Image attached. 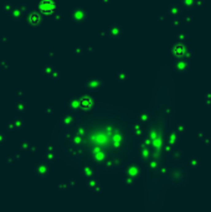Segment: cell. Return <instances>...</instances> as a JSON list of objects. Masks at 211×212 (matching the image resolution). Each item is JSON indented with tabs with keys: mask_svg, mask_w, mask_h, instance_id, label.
I'll return each mask as SVG.
<instances>
[{
	"mask_svg": "<svg viewBox=\"0 0 211 212\" xmlns=\"http://www.w3.org/2000/svg\"><path fill=\"white\" fill-rule=\"evenodd\" d=\"M103 87H104V81L100 77L88 78L83 83V88L89 93H96V92H98V91H101Z\"/></svg>",
	"mask_w": 211,
	"mask_h": 212,
	"instance_id": "1",
	"label": "cell"
},
{
	"mask_svg": "<svg viewBox=\"0 0 211 212\" xmlns=\"http://www.w3.org/2000/svg\"><path fill=\"white\" fill-rule=\"evenodd\" d=\"M71 16H72V20H73L77 25H86L88 14H87V10H86L83 6L76 5V6L72 9V11H71Z\"/></svg>",
	"mask_w": 211,
	"mask_h": 212,
	"instance_id": "2",
	"label": "cell"
},
{
	"mask_svg": "<svg viewBox=\"0 0 211 212\" xmlns=\"http://www.w3.org/2000/svg\"><path fill=\"white\" fill-rule=\"evenodd\" d=\"M185 51H186V46H185L184 42H182V41L175 42V44L169 48V53H170L171 57H174L175 60H176V58H180V57H184Z\"/></svg>",
	"mask_w": 211,
	"mask_h": 212,
	"instance_id": "3",
	"label": "cell"
},
{
	"mask_svg": "<svg viewBox=\"0 0 211 212\" xmlns=\"http://www.w3.org/2000/svg\"><path fill=\"white\" fill-rule=\"evenodd\" d=\"M190 68V61L184 57H180V58H176L175 62H174V70L178 72V73H185Z\"/></svg>",
	"mask_w": 211,
	"mask_h": 212,
	"instance_id": "4",
	"label": "cell"
},
{
	"mask_svg": "<svg viewBox=\"0 0 211 212\" xmlns=\"http://www.w3.org/2000/svg\"><path fill=\"white\" fill-rule=\"evenodd\" d=\"M80 103H81V109H83L84 112H88L95 107L96 101L91 96H82L80 98Z\"/></svg>",
	"mask_w": 211,
	"mask_h": 212,
	"instance_id": "5",
	"label": "cell"
},
{
	"mask_svg": "<svg viewBox=\"0 0 211 212\" xmlns=\"http://www.w3.org/2000/svg\"><path fill=\"white\" fill-rule=\"evenodd\" d=\"M123 35V27L119 24H113L108 27V36L112 39H119Z\"/></svg>",
	"mask_w": 211,
	"mask_h": 212,
	"instance_id": "6",
	"label": "cell"
},
{
	"mask_svg": "<svg viewBox=\"0 0 211 212\" xmlns=\"http://www.w3.org/2000/svg\"><path fill=\"white\" fill-rule=\"evenodd\" d=\"M55 9H56V3L53 0H42L41 4H40V10L42 13H45L46 15L52 14Z\"/></svg>",
	"mask_w": 211,
	"mask_h": 212,
	"instance_id": "7",
	"label": "cell"
},
{
	"mask_svg": "<svg viewBox=\"0 0 211 212\" xmlns=\"http://www.w3.org/2000/svg\"><path fill=\"white\" fill-rule=\"evenodd\" d=\"M124 172L128 177H137L139 175V168L135 164H127L124 168Z\"/></svg>",
	"mask_w": 211,
	"mask_h": 212,
	"instance_id": "8",
	"label": "cell"
},
{
	"mask_svg": "<svg viewBox=\"0 0 211 212\" xmlns=\"http://www.w3.org/2000/svg\"><path fill=\"white\" fill-rule=\"evenodd\" d=\"M82 175L88 180V179H92V177H95L96 175H97V170L93 168V166H91V165H87V166H84L83 169H82Z\"/></svg>",
	"mask_w": 211,
	"mask_h": 212,
	"instance_id": "9",
	"label": "cell"
},
{
	"mask_svg": "<svg viewBox=\"0 0 211 212\" xmlns=\"http://www.w3.org/2000/svg\"><path fill=\"white\" fill-rule=\"evenodd\" d=\"M50 172V166L45 163H40L37 166H36V174L40 175V176H47Z\"/></svg>",
	"mask_w": 211,
	"mask_h": 212,
	"instance_id": "10",
	"label": "cell"
},
{
	"mask_svg": "<svg viewBox=\"0 0 211 212\" xmlns=\"http://www.w3.org/2000/svg\"><path fill=\"white\" fill-rule=\"evenodd\" d=\"M168 14L170 16H174V17L180 16V15H182V8H180L179 4H173V5H170L168 8Z\"/></svg>",
	"mask_w": 211,
	"mask_h": 212,
	"instance_id": "11",
	"label": "cell"
},
{
	"mask_svg": "<svg viewBox=\"0 0 211 212\" xmlns=\"http://www.w3.org/2000/svg\"><path fill=\"white\" fill-rule=\"evenodd\" d=\"M76 123V118L75 115H71V114H65L64 118H62V124L65 127H71Z\"/></svg>",
	"mask_w": 211,
	"mask_h": 212,
	"instance_id": "12",
	"label": "cell"
},
{
	"mask_svg": "<svg viewBox=\"0 0 211 212\" xmlns=\"http://www.w3.org/2000/svg\"><path fill=\"white\" fill-rule=\"evenodd\" d=\"M128 78H129V76H128V72H127V71H119V72L117 73V81L120 82V83L127 82Z\"/></svg>",
	"mask_w": 211,
	"mask_h": 212,
	"instance_id": "13",
	"label": "cell"
},
{
	"mask_svg": "<svg viewBox=\"0 0 211 212\" xmlns=\"http://www.w3.org/2000/svg\"><path fill=\"white\" fill-rule=\"evenodd\" d=\"M29 22H30V25L37 26V25H40V24H41V17H40L37 14L33 13V14H31V16H30V19H29Z\"/></svg>",
	"mask_w": 211,
	"mask_h": 212,
	"instance_id": "14",
	"label": "cell"
},
{
	"mask_svg": "<svg viewBox=\"0 0 211 212\" xmlns=\"http://www.w3.org/2000/svg\"><path fill=\"white\" fill-rule=\"evenodd\" d=\"M70 107L73 109V110H78L81 108V103H80V99L77 98H72L70 101Z\"/></svg>",
	"mask_w": 211,
	"mask_h": 212,
	"instance_id": "15",
	"label": "cell"
},
{
	"mask_svg": "<svg viewBox=\"0 0 211 212\" xmlns=\"http://www.w3.org/2000/svg\"><path fill=\"white\" fill-rule=\"evenodd\" d=\"M189 165H190V168L196 169V168L200 165V159H199V158H196V156L190 158V160H189Z\"/></svg>",
	"mask_w": 211,
	"mask_h": 212,
	"instance_id": "16",
	"label": "cell"
},
{
	"mask_svg": "<svg viewBox=\"0 0 211 212\" xmlns=\"http://www.w3.org/2000/svg\"><path fill=\"white\" fill-rule=\"evenodd\" d=\"M97 185H98V184H97V181H96V180H95L93 177H92V179H88V180H87V187H88V189L93 190V189H95V187H96Z\"/></svg>",
	"mask_w": 211,
	"mask_h": 212,
	"instance_id": "17",
	"label": "cell"
},
{
	"mask_svg": "<svg viewBox=\"0 0 211 212\" xmlns=\"http://www.w3.org/2000/svg\"><path fill=\"white\" fill-rule=\"evenodd\" d=\"M176 141H178V133H176V132H173V133L169 135V143H170L171 145H175Z\"/></svg>",
	"mask_w": 211,
	"mask_h": 212,
	"instance_id": "18",
	"label": "cell"
},
{
	"mask_svg": "<svg viewBox=\"0 0 211 212\" xmlns=\"http://www.w3.org/2000/svg\"><path fill=\"white\" fill-rule=\"evenodd\" d=\"M180 3H182V5L185 8H190L195 4V0H180Z\"/></svg>",
	"mask_w": 211,
	"mask_h": 212,
	"instance_id": "19",
	"label": "cell"
},
{
	"mask_svg": "<svg viewBox=\"0 0 211 212\" xmlns=\"http://www.w3.org/2000/svg\"><path fill=\"white\" fill-rule=\"evenodd\" d=\"M176 128H178V133L179 134H185L186 133V127L184 125V123H178Z\"/></svg>",
	"mask_w": 211,
	"mask_h": 212,
	"instance_id": "20",
	"label": "cell"
},
{
	"mask_svg": "<svg viewBox=\"0 0 211 212\" xmlns=\"http://www.w3.org/2000/svg\"><path fill=\"white\" fill-rule=\"evenodd\" d=\"M204 102H205V104H206L207 107H210V106H211V92H207V93L205 94Z\"/></svg>",
	"mask_w": 211,
	"mask_h": 212,
	"instance_id": "21",
	"label": "cell"
},
{
	"mask_svg": "<svg viewBox=\"0 0 211 212\" xmlns=\"http://www.w3.org/2000/svg\"><path fill=\"white\" fill-rule=\"evenodd\" d=\"M193 51L191 50H189V48H186V51H185V55H184V58H186V60H189V61H190V60L193 58Z\"/></svg>",
	"mask_w": 211,
	"mask_h": 212,
	"instance_id": "22",
	"label": "cell"
},
{
	"mask_svg": "<svg viewBox=\"0 0 211 212\" xmlns=\"http://www.w3.org/2000/svg\"><path fill=\"white\" fill-rule=\"evenodd\" d=\"M186 39H188V36H186L185 33H179V34H178V40H180L182 42L186 41Z\"/></svg>",
	"mask_w": 211,
	"mask_h": 212,
	"instance_id": "23",
	"label": "cell"
},
{
	"mask_svg": "<svg viewBox=\"0 0 211 212\" xmlns=\"http://www.w3.org/2000/svg\"><path fill=\"white\" fill-rule=\"evenodd\" d=\"M92 191H93V194H96V195H97V194H102V186L97 185V186H96V189H93Z\"/></svg>",
	"mask_w": 211,
	"mask_h": 212,
	"instance_id": "24",
	"label": "cell"
},
{
	"mask_svg": "<svg viewBox=\"0 0 211 212\" xmlns=\"http://www.w3.org/2000/svg\"><path fill=\"white\" fill-rule=\"evenodd\" d=\"M154 146H155V148H159V146H162V140H159V139L154 140Z\"/></svg>",
	"mask_w": 211,
	"mask_h": 212,
	"instance_id": "25",
	"label": "cell"
},
{
	"mask_svg": "<svg viewBox=\"0 0 211 212\" xmlns=\"http://www.w3.org/2000/svg\"><path fill=\"white\" fill-rule=\"evenodd\" d=\"M101 2H102V3H104V4H107V3H109V2H111V0H101Z\"/></svg>",
	"mask_w": 211,
	"mask_h": 212,
	"instance_id": "26",
	"label": "cell"
}]
</instances>
